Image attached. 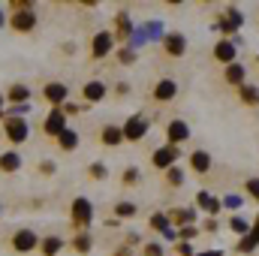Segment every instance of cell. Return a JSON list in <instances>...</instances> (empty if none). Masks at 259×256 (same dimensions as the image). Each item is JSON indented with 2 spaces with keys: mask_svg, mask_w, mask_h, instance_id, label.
<instances>
[{
  "mask_svg": "<svg viewBox=\"0 0 259 256\" xmlns=\"http://www.w3.org/2000/svg\"><path fill=\"white\" fill-rule=\"evenodd\" d=\"M69 217H72V226H75L78 232H84V229L91 226V220H94V202H91L88 196H78V199H72Z\"/></svg>",
  "mask_w": 259,
  "mask_h": 256,
  "instance_id": "6da1fadb",
  "label": "cell"
},
{
  "mask_svg": "<svg viewBox=\"0 0 259 256\" xmlns=\"http://www.w3.org/2000/svg\"><path fill=\"white\" fill-rule=\"evenodd\" d=\"M27 118H12V115H6L3 118V136L12 142V145H21V142H27Z\"/></svg>",
  "mask_w": 259,
  "mask_h": 256,
  "instance_id": "7a4b0ae2",
  "label": "cell"
},
{
  "mask_svg": "<svg viewBox=\"0 0 259 256\" xmlns=\"http://www.w3.org/2000/svg\"><path fill=\"white\" fill-rule=\"evenodd\" d=\"M9 27H12L15 33H30V30L36 27V12H33V9H12Z\"/></svg>",
  "mask_w": 259,
  "mask_h": 256,
  "instance_id": "3957f363",
  "label": "cell"
},
{
  "mask_svg": "<svg viewBox=\"0 0 259 256\" xmlns=\"http://www.w3.org/2000/svg\"><path fill=\"white\" fill-rule=\"evenodd\" d=\"M36 247H39V235L33 229H18L12 235V250L15 253H33Z\"/></svg>",
  "mask_w": 259,
  "mask_h": 256,
  "instance_id": "277c9868",
  "label": "cell"
},
{
  "mask_svg": "<svg viewBox=\"0 0 259 256\" xmlns=\"http://www.w3.org/2000/svg\"><path fill=\"white\" fill-rule=\"evenodd\" d=\"M112 49H115L112 30H100V33L94 36V42H91V58H94V61H103V58L112 55Z\"/></svg>",
  "mask_w": 259,
  "mask_h": 256,
  "instance_id": "5b68a950",
  "label": "cell"
},
{
  "mask_svg": "<svg viewBox=\"0 0 259 256\" xmlns=\"http://www.w3.org/2000/svg\"><path fill=\"white\" fill-rule=\"evenodd\" d=\"M42 100L52 103V109H61L66 100H69V88H66L64 81H49L42 88Z\"/></svg>",
  "mask_w": 259,
  "mask_h": 256,
  "instance_id": "8992f818",
  "label": "cell"
},
{
  "mask_svg": "<svg viewBox=\"0 0 259 256\" xmlns=\"http://www.w3.org/2000/svg\"><path fill=\"white\" fill-rule=\"evenodd\" d=\"M133 33H136V24H133L130 12H118V15H115L112 39H115V42H130V39H133Z\"/></svg>",
  "mask_w": 259,
  "mask_h": 256,
  "instance_id": "52a82bcc",
  "label": "cell"
},
{
  "mask_svg": "<svg viewBox=\"0 0 259 256\" xmlns=\"http://www.w3.org/2000/svg\"><path fill=\"white\" fill-rule=\"evenodd\" d=\"M178 157H181V151L175 145H163V148H157L151 154V163H154V169H172Z\"/></svg>",
  "mask_w": 259,
  "mask_h": 256,
  "instance_id": "ba28073f",
  "label": "cell"
},
{
  "mask_svg": "<svg viewBox=\"0 0 259 256\" xmlns=\"http://www.w3.org/2000/svg\"><path fill=\"white\" fill-rule=\"evenodd\" d=\"M121 133H124V139H127V142H142V139H145V133H148V118H142V115L127 118V124L121 127Z\"/></svg>",
  "mask_w": 259,
  "mask_h": 256,
  "instance_id": "9c48e42d",
  "label": "cell"
},
{
  "mask_svg": "<svg viewBox=\"0 0 259 256\" xmlns=\"http://www.w3.org/2000/svg\"><path fill=\"white\" fill-rule=\"evenodd\" d=\"M64 130H66V115L61 112V109H52V112L46 115V121H42V133H46V136H55V139H58V136H61Z\"/></svg>",
  "mask_w": 259,
  "mask_h": 256,
  "instance_id": "30bf717a",
  "label": "cell"
},
{
  "mask_svg": "<svg viewBox=\"0 0 259 256\" xmlns=\"http://www.w3.org/2000/svg\"><path fill=\"white\" fill-rule=\"evenodd\" d=\"M163 49H166V55L181 58V55L187 52V39H184V33H166V36H163Z\"/></svg>",
  "mask_w": 259,
  "mask_h": 256,
  "instance_id": "8fae6325",
  "label": "cell"
},
{
  "mask_svg": "<svg viewBox=\"0 0 259 256\" xmlns=\"http://www.w3.org/2000/svg\"><path fill=\"white\" fill-rule=\"evenodd\" d=\"M241 21H244V15H241L238 9H229V12H223V18H220L214 27L223 30V33H235V30L241 27Z\"/></svg>",
  "mask_w": 259,
  "mask_h": 256,
  "instance_id": "7c38bea8",
  "label": "cell"
},
{
  "mask_svg": "<svg viewBox=\"0 0 259 256\" xmlns=\"http://www.w3.org/2000/svg\"><path fill=\"white\" fill-rule=\"evenodd\" d=\"M166 136H169V145H181V142H187L190 139V127L184 124V121H169V127H166Z\"/></svg>",
  "mask_w": 259,
  "mask_h": 256,
  "instance_id": "4fadbf2b",
  "label": "cell"
},
{
  "mask_svg": "<svg viewBox=\"0 0 259 256\" xmlns=\"http://www.w3.org/2000/svg\"><path fill=\"white\" fill-rule=\"evenodd\" d=\"M178 94V84L172 81V78H160L157 84H154V100L157 103H166V100H172Z\"/></svg>",
  "mask_w": 259,
  "mask_h": 256,
  "instance_id": "5bb4252c",
  "label": "cell"
},
{
  "mask_svg": "<svg viewBox=\"0 0 259 256\" xmlns=\"http://www.w3.org/2000/svg\"><path fill=\"white\" fill-rule=\"evenodd\" d=\"M81 97H84V103L91 106V103H100V100H106V84L103 81H88L84 88H81Z\"/></svg>",
  "mask_w": 259,
  "mask_h": 256,
  "instance_id": "9a60e30c",
  "label": "cell"
},
{
  "mask_svg": "<svg viewBox=\"0 0 259 256\" xmlns=\"http://www.w3.org/2000/svg\"><path fill=\"white\" fill-rule=\"evenodd\" d=\"M214 58L226 66L235 64V42H232V39H220V42L214 46Z\"/></svg>",
  "mask_w": 259,
  "mask_h": 256,
  "instance_id": "2e32d148",
  "label": "cell"
},
{
  "mask_svg": "<svg viewBox=\"0 0 259 256\" xmlns=\"http://www.w3.org/2000/svg\"><path fill=\"white\" fill-rule=\"evenodd\" d=\"M21 163H24V160H21L18 151H3V154H0V172H6V175H9V172H18Z\"/></svg>",
  "mask_w": 259,
  "mask_h": 256,
  "instance_id": "e0dca14e",
  "label": "cell"
},
{
  "mask_svg": "<svg viewBox=\"0 0 259 256\" xmlns=\"http://www.w3.org/2000/svg\"><path fill=\"white\" fill-rule=\"evenodd\" d=\"M9 106H21V103H30V88L27 84H12L9 94H6Z\"/></svg>",
  "mask_w": 259,
  "mask_h": 256,
  "instance_id": "ac0fdd59",
  "label": "cell"
},
{
  "mask_svg": "<svg viewBox=\"0 0 259 256\" xmlns=\"http://www.w3.org/2000/svg\"><path fill=\"white\" fill-rule=\"evenodd\" d=\"M196 202H199V208H202V211H205L208 217H214V214H217V211L223 208V205H220V199H214L211 193H205V190L196 196Z\"/></svg>",
  "mask_w": 259,
  "mask_h": 256,
  "instance_id": "d6986e66",
  "label": "cell"
},
{
  "mask_svg": "<svg viewBox=\"0 0 259 256\" xmlns=\"http://www.w3.org/2000/svg\"><path fill=\"white\" fill-rule=\"evenodd\" d=\"M190 169L199 172V175L208 172V169H211V154H208V151H193V154H190Z\"/></svg>",
  "mask_w": 259,
  "mask_h": 256,
  "instance_id": "ffe728a7",
  "label": "cell"
},
{
  "mask_svg": "<svg viewBox=\"0 0 259 256\" xmlns=\"http://www.w3.org/2000/svg\"><path fill=\"white\" fill-rule=\"evenodd\" d=\"M39 250H42V256H58L61 250H64V238L49 235V238H42V241H39Z\"/></svg>",
  "mask_w": 259,
  "mask_h": 256,
  "instance_id": "44dd1931",
  "label": "cell"
},
{
  "mask_svg": "<svg viewBox=\"0 0 259 256\" xmlns=\"http://www.w3.org/2000/svg\"><path fill=\"white\" fill-rule=\"evenodd\" d=\"M100 139H103V145H121L124 142V133H121V127H115V124H106L103 127V133H100Z\"/></svg>",
  "mask_w": 259,
  "mask_h": 256,
  "instance_id": "7402d4cb",
  "label": "cell"
},
{
  "mask_svg": "<svg viewBox=\"0 0 259 256\" xmlns=\"http://www.w3.org/2000/svg\"><path fill=\"white\" fill-rule=\"evenodd\" d=\"M55 142H58V148H61V151H75V148H78V133L66 127L64 133L55 139Z\"/></svg>",
  "mask_w": 259,
  "mask_h": 256,
  "instance_id": "603a6c76",
  "label": "cell"
},
{
  "mask_svg": "<svg viewBox=\"0 0 259 256\" xmlns=\"http://www.w3.org/2000/svg\"><path fill=\"white\" fill-rule=\"evenodd\" d=\"M178 223V226H193V220H196V211L193 208H175L172 214H169V223Z\"/></svg>",
  "mask_w": 259,
  "mask_h": 256,
  "instance_id": "cb8c5ba5",
  "label": "cell"
},
{
  "mask_svg": "<svg viewBox=\"0 0 259 256\" xmlns=\"http://www.w3.org/2000/svg\"><path fill=\"white\" fill-rule=\"evenodd\" d=\"M72 247H75V253H91V247H94V238H91L88 232H75V238H72Z\"/></svg>",
  "mask_w": 259,
  "mask_h": 256,
  "instance_id": "d4e9b609",
  "label": "cell"
},
{
  "mask_svg": "<svg viewBox=\"0 0 259 256\" xmlns=\"http://www.w3.org/2000/svg\"><path fill=\"white\" fill-rule=\"evenodd\" d=\"M226 81L241 88V84H244V66H241V64H229V66H226Z\"/></svg>",
  "mask_w": 259,
  "mask_h": 256,
  "instance_id": "484cf974",
  "label": "cell"
},
{
  "mask_svg": "<svg viewBox=\"0 0 259 256\" xmlns=\"http://www.w3.org/2000/svg\"><path fill=\"white\" fill-rule=\"evenodd\" d=\"M166 184H169V187H181V184H184V169H178V166L166 169Z\"/></svg>",
  "mask_w": 259,
  "mask_h": 256,
  "instance_id": "4316f807",
  "label": "cell"
},
{
  "mask_svg": "<svg viewBox=\"0 0 259 256\" xmlns=\"http://www.w3.org/2000/svg\"><path fill=\"white\" fill-rule=\"evenodd\" d=\"M238 91H241V100H244L247 106H256V103H259V91L253 88V84H241Z\"/></svg>",
  "mask_w": 259,
  "mask_h": 256,
  "instance_id": "83f0119b",
  "label": "cell"
},
{
  "mask_svg": "<svg viewBox=\"0 0 259 256\" xmlns=\"http://www.w3.org/2000/svg\"><path fill=\"white\" fill-rule=\"evenodd\" d=\"M136 211H139L136 202H118V205H115V217H124V220H127V217H136Z\"/></svg>",
  "mask_w": 259,
  "mask_h": 256,
  "instance_id": "f1b7e54d",
  "label": "cell"
},
{
  "mask_svg": "<svg viewBox=\"0 0 259 256\" xmlns=\"http://www.w3.org/2000/svg\"><path fill=\"white\" fill-rule=\"evenodd\" d=\"M88 178H94V181H106V178H109V169H106L103 163H91V166H88Z\"/></svg>",
  "mask_w": 259,
  "mask_h": 256,
  "instance_id": "f546056e",
  "label": "cell"
},
{
  "mask_svg": "<svg viewBox=\"0 0 259 256\" xmlns=\"http://www.w3.org/2000/svg\"><path fill=\"white\" fill-rule=\"evenodd\" d=\"M142 33H145V42H148V39H157V36H163V24H160V21H151V24L142 27Z\"/></svg>",
  "mask_w": 259,
  "mask_h": 256,
  "instance_id": "4dcf8cb0",
  "label": "cell"
},
{
  "mask_svg": "<svg viewBox=\"0 0 259 256\" xmlns=\"http://www.w3.org/2000/svg\"><path fill=\"white\" fill-rule=\"evenodd\" d=\"M151 229H157V232H166L169 229V214H151Z\"/></svg>",
  "mask_w": 259,
  "mask_h": 256,
  "instance_id": "1f68e13d",
  "label": "cell"
},
{
  "mask_svg": "<svg viewBox=\"0 0 259 256\" xmlns=\"http://www.w3.org/2000/svg\"><path fill=\"white\" fill-rule=\"evenodd\" d=\"M121 181H124L127 187H136V184L142 181V172H139L136 166H130V169H124V175H121Z\"/></svg>",
  "mask_w": 259,
  "mask_h": 256,
  "instance_id": "d6a6232c",
  "label": "cell"
},
{
  "mask_svg": "<svg viewBox=\"0 0 259 256\" xmlns=\"http://www.w3.org/2000/svg\"><path fill=\"white\" fill-rule=\"evenodd\" d=\"M229 229L238 232V235H247V232H250V223L241 220V217H229Z\"/></svg>",
  "mask_w": 259,
  "mask_h": 256,
  "instance_id": "836d02e7",
  "label": "cell"
},
{
  "mask_svg": "<svg viewBox=\"0 0 259 256\" xmlns=\"http://www.w3.org/2000/svg\"><path fill=\"white\" fill-rule=\"evenodd\" d=\"M256 238H253V235H250V232H247V235H244V238H241V244H238V250H241V253H250V250H256Z\"/></svg>",
  "mask_w": 259,
  "mask_h": 256,
  "instance_id": "e575fe53",
  "label": "cell"
},
{
  "mask_svg": "<svg viewBox=\"0 0 259 256\" xmlns=\"http://www.w3.org/2000/svg\"><path fill=\"white\" fill-rule=\"evenodd\" d=\"M30 112V103H21V106H9L6 109V115H12V118H24Z\"/></svg>",
  "mask_w": 259,
  "mask_h": 256,
  "instance_id": "d590c367",
  "label": "cell"
},
{
  "mask_svg": "<svg viewBox=\"0 0 259 256\" xmlns=\"http://www.w3.org/2000/svg\"><path fill=\"white\" fill-rule=\"evenodd\" d=\"M61 112H64L66 118H72V115H81V112H84V109H81V106H78V103H69V100H66L64 106H61Z\"/></svg>",
  "mask_w": 259,
  "mask_h": 256,
  "instance_id": "8d00e7d4",
  "label": "cell"
},
{
  "mask_svg": "<svg viewBox=\"0 0 259 256\" xmlns=\"http://www.w3.org/2000/svg\"><path fill=\"white\" fill-rule=\"evenodd\" d=\"M118 61H121L124 66L136 64V52H133V49H121V52H118Z\"/></svg>",
  "mask_w": 259,
  "mask_h": 256,
  "instance_id": "74e56055",
  "label": "cell"
},
{
  "mask_svg": "<svg viewBox=\"0 0 259 256\" xmlns=\"http://www.w3.org/2000/svg\"><path fill=\"white\" fill-rule=\"evenodd\" d=\"M196 235H199L196 226H181V229H178V238H181V241H190V238H196Z\"/></svg>",
  "mask_w": 259,
  "mask_h": 256,
  "instance_id": "f35d334b",
  "label": "cell"
},
{
  "mask_svg": "<svg viewBox=\"0 0 259 256\" xmlns=\"http://www.w3.org/2000/svg\"><path fill=\"white\" fill-rule=\"evenodd\" d=\"M142 253L145 256H163V244H160V241H151V244H145Z\"/></svg>",
  "mask_w": 259,
  "mask_h": 256,
  "instance_id": "ab89813d",
  "label": "cell"
},
{
  "mask_svg": "<svg viewBox=\"0 0 259 256\" xmlns=\"http://www.w3.org/2000/svg\"><path fill=\"white\" fill-rule=\"evenodd\" d=\"M36 169H39V175H55V163H52V160H42Z\"/></svg>",
  "mask_w": 259,
  "mask_h": 256,
  "instance_id": "60d3db41",
  "label": "cell"
},
{
  "mask_svg": "<svg viewBox=\"0 0 259 256\" xmlns=\"http://www.w3.org/2000/svg\"><path fill=\"white\" fill-rule=\"evenodd\" d=\"M220 205H223V208H241V196H226Z\"/></svg>",
  "mask_w": 259,
  "mask_h": 256,
  "instance_id": "b9f144b4",
  "label": "cell"
},
{
  "mask_svg": "<svg viewBox=\"0 0 259 256\" xmlns=\"http://www.w3.org/2000/svg\"><path fill=\"white\" fill-rule=\"evenodd\" d=\"M9 9H33V0H12Z\"/></svg>",
  "mask_w": 259,
  "mask_h": 256,
  "instance_id": "7bdbcfd3",
  "label": "cell"
},
{
  "mask_svg": "<svg viewBox=\"0 0 259 256\" xmlns=\"http://www.w3.org/2000/svg\"><path fill=\"white\" fill-rule=\"evenodd\" d=\"M247 193H250L253 199H259V178H250V181H247Z\"/></svg>",
  "mask_w": 259,
  "mask_h": 256,
  "instance_id": "ee69618b",
  "label": "cell"
},
{
  "mask_svg": "<svg viewBox=\"0 0 259 256\" xmlns=\"http://www.w3.org/2000/svg\"><path fill=\"white\" fill-rule=\"evenodd\" d=\"M178 256H193V247H190V241H181V244H178Z\"/></svg>",
  "mask_w": 259,
  "mask_h": 256,
  "instance_id": "f6af8a7d",
  "label": "cell"
},
{
  "mask_svg": "<svg viewBox=\"0 0 259 256\" xmlns=\"http://www.w3.org/2000/svg\"><path fill=\"white\" fill-rule=\"evenodd\" d=\"M139 241H142V235H139V232H130V235H127V247H130V244H139Z\"/></svg>",
  "mask_w": 259,
  "mask_h": 256,
  "instance_id": "bcb514c9",
  "label": "cell"
},
{
  "mask_svg": "<svg viewBox=\"0 0 259 256\" xmlns=\"http://www.w3.org/2000/svg\"><path fill=\"white\" fill-rule=\"evenodd\" d=\"M163 235H166V238H169V241H175V238H178V229H172V226H169V229H166V232H163Z\"/></svg>",
  "mask_w": 259,
  "mask_h": 256,
  "instance_id": "7dc6e473",
  "label": "cell"
},
{
  "mask_svg": "<svg viewBox=\"0 0 259 256\" xmlns=\"http://www.w3.org/2000/svg\"><path fill=\"white\" fill-rule=\"evenodd\" d=\"M214 229H217V223H214V217H211V220H205V232H214Z\"/></svg>",
  "mask_w": 259,
  "mask_h": 256,
  "instance_id": "c3c4849f",
  "label": "cell"
},
{
  "mask_svg": "<svg viewBox=\"0 0 259 256\" xmlns=\"http://www.w3.org/2000/svg\"><path fill=\"white\" fill-rule=\"evenodd\" d=\"M0 118H6V97L0 94Z\"/></svg>",
  "mask_w": 259,
  "mask_h": 256,
  "instance_id": "681fc988",
  "label": "cell"
},
{
  "mask_svg": "<svg viewBox=\"0 0 259 256\" xmlns=\"http://www.w3.org/2000/svg\"><path fill=\"white\" fill-rule=\"evenodd\" d=\"M115 256H133V253H130V247H118V250H115Z\"/></svg>",
  "mask_w": 259,
  "mask_h": 256,
  "instance_id": "f907efd6",
  "label": "cell"
},
{
  "mask_svg": "<svg viewBox=\"0 0 259 256\" xmlns=\"http://www.w3.org/2000/svg\"><path fill=\"white\" fill-rule=\"evenodd\" d=\"M193 256H223L220 250H205V253H193Z\"/></svg>",
  "mask_w": 259,
  "mask_h": 256,
  "instance_id": "816d5d0a",
  "label": "cell"
},
{
  "mask_svg": "<svg viewBox=\"0 0 259 256\" xmlns=\"http://www.w3.org/2000/svg\"><path fill=\"white\" fill-rule=\"evenodd\" d=\"M250 235H253V238H256V241H259V223H256V226H253V229H250Z\"/></svg>",
  "mask_w": 259,
  "mask_h": 256,
  "instance_id": "f5cc1de1",
  "label": "cell"
},
{
  "mask_svg": "<svg viewBox=\"0 0 259 256\" xmlns=\"http://www.w3.org/2000/svg\"><path fill=\"white\" fill-rule=\"evenodd\" d=\"M3 24H6V12L0 9V27H3Z\"/></svg>",
  "mask_w": 259,
  "mask_h": 256,
  "instance_id": "db71d44e",
  "label": "cell"
},
{
  "mask_svg": "<svg viewBox=\"0 0 259 256\" xmlns=\"http://www.w3.org/2000/svg\"><path fill=\"white\" fill-rule=\"evenodd\" d=\"M0 214H3V208H0Z\"/></svg>",
  "mask_w": 259,
  "mask_h": 256,
  "instance_id": "11a10c76",
  "label": "cell"
}]
</instances>
